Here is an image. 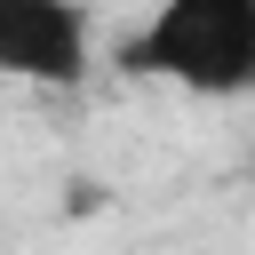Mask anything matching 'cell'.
<instances>
[{"mask_svg": "<svg viewBox=\"0 0 255 255\" xmlns=\"http://www.w3.org/2000/svg\"><path fill=\"white\" fill-rule=\"evenodd\" d=\"M120 64L191 96H255V0H159Z\"/></svg>", "mask_w": 255, "mask_h": 255, "instance_id": "1", "label": "cell"}, {"mask_svg": "<svg viewBox=\"0 0 255 255\" xmlns=\"http://www.w3.org/2000/svg\"><path fill=\"white\" fill-rule=\"evenodd\" d=\"M0 80H40V88L88 80V8L80 0H0Z\"/></svg>", "mask_w": 255, "mask_h": 255, "instance_id": "2", "label": "cell"}]
</instances>
